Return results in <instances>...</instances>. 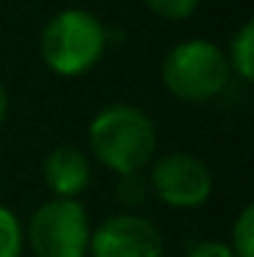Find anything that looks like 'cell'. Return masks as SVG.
I'll return each mask as SVG.
<instances>
[{
    "instance_id": "1",
    "label": "cell",
    "mask_w": 254,
    "mask_h": 257,
    "mask_svg": "<svg viewBox=\"0 0 254 257\" xmlns=\"http://www.w3.org/2000/svg\"><path fill=\"white\" fill-rule=\"evenodd\" d=\"M93 156L115 175L142 173L156 154V126L134 104H110L88 128Z\"/></svg>"
},
{
    "instance_id": "11",
    "label": "cell",
    "mask_w": 254,
    "mask_h": 257,
    "mask_svg": "<svg viewBox=\"0 0 254 257\" xmlns=\"http://www.w3.org/2000/svg\"><path fill=\"white\" fill-rule=\"evenodd\" d=\"M156 17L169 22H180V20H189L191 14L197 11L199 0H142Z\"/></svg>"
},
{
    "instance_id": "12",
    "label": "cell",
    "mask_w": 254,
    "mask_h": 257,
    "mask_svg": "<svg viewBox=\"0 0 254 257\" xmlns=\"http://www.w3.org/2000/svg\"><path fill=\"white\" fill-rule=\"evenodd\" d=\"M186 257H235L229 243H221V241H199L189 249Z\"/></svg>"
},
{
    "instance_id": "3",
    "label": "cell",
    "mask_w": 254,
    "mask_h": 257,
    "mask_svg": "<svg viewBox=\"0 0 254 257\" xmlns=\"http://www.w3.org/2000/svg\"><path fill=\"white\" fill-rule=\"evenodd\" d=\"M229 63L221 47L208 39H189L175 44L161 63V82L180 101H210L227 90Z\"/></svg>"
},
{
    "instance_id": "6",
    "label": "cell",
    "mask_w": 254,
    "mask_h": 257,
    "mask_svg": "<svg viewBox=\"0 0 254 257\" xmlns=\"http://www.w3.org/2000/svg\"><path fill=\"white\" fill-rule=\"evenodd\" d=\"M90 257H164V238L150 219L115 213L90 232Z\"/></svg>"
},
{
    "instance_id": "4",
    "label": "cell",
    "mask_w": 254,
    "mask_h": 257,
    "mask_svg": "<svg viewBox=\"0 0 254 257\" xmlns=\"http://www.w3.org/2000/svg\"><path fill=\"white\" fill-rule=\"evenodd\" d=\"M90 216L80 200L52 197L33 211L25 243L36 257H88Z\"/></svg>"
},
{
    "instance_id": "5",
    "label": "cell",
    "mask_w": 254,
    "mask_h": 257,
    "mask_svg": "<svg viewBox=\"0 0 254 257\" xmlns=\"http://www.w3.org/2000/svg\"><path fill=\"white\" fill-rule=\"evenodd\" d=\"M150 189L169 208H199L210 200L213 175L202 159L175 151L153 164Z\"/></svg>"
},
{
    "instance_id": "10",
    "label": "cell",
    "mask_w": 254,
    "mask_h": 257,
    "mask_svg": "<svg viewBox=\"0 0 254 257\" xmlns=\"http://www.w3.org/2000/svg\"><path fill=\"white\" fill-rule=\"evenodd\" d=\"M235 257H254V205H243L232 224V241H229Z\"/></svg>"
},
{
    "instance_id": "2",
    "label": "cell",
    "mask_w": 254,
    "mask_h": 257,
    "mask_svg": "<svg viewBox=\"0 0 254 257\" xmlns=\"http://www.w3.org/2000/svg\"><path fill=\"white\" fill-rule=\"evenodd\" d=\"M41 58L58 77H82L107 50V28L93 11H58L41 30Z\"/></svg>"
},
{
    "instance_id": "9",
    "label": "cell",
    "mask_w": 254,
    "mask_h": 257,
    "mask_svg": "<svg viewBox=\"0 0 254 257\" xmlns=\"http://www.w3.org/2000/svg\"><path fill=\"white\" fill-rule=\"evenodd\" d=\"M25 230L11 208L0 205V257H22Z\"/></svg>"
},
{
    "instance_id": "13",
    "label": "cell",
    "mask_w": 254,
    "mask_h": 257,
    "mask_svg": "<svg viewBox=\"0 0 254 257\" xmlns=\"http://www.w3.org/2000/svg\"><path fill=\"white\" fill-rule=\"evenodd\" d=\"M6 115H9V93H6L3 82H0V126H3Z\"/></svg>"
},
{
    "instance_id": "7",
    "label": "cell",
    "mask_w": 254,
    "mask_h": 257,
    "mask_svg": "<svg viewBox=\"0 0 254 257\" xmlns=\"http://www.w3.org/2000/svg\"><path fill=\"white\" fill-rule=\"evenodd\" d=\"M44 183L55 197L77 200L90 183L88 154L77 145H58L44 159Z\"/></svg>"
},
{
    "instance_id": "8",
    "label": "cell",
    "mask_w": 254,
    "mask_h": 257,
    "mask_svg": "<svg viewBox=\"0 0 254 257\" xmlns=\"http://www.w3.org/2000/svg\"><path fill=\"white\" fill-rule=\"evenodd\" d=\"M229 71L238 74L240 82L254 79V22L246 20L229 39V55H227Z\"/></svg>"
}]
</instances>
